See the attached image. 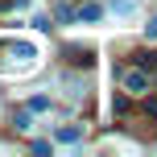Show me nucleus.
<instances>
[{
  "label": "nucleus",
  "mask_w": 157,
  "mask_h": 157,
  "mask_svg": "<svg viewBox=\"0 0 157 157\" xmlns=\"http://www.w3.org/2000/svg\"><path fill=\"white\" fill-rule=\"evenodd\" d=\"M78 17H83V21H99L103 8H99V4H83V8H78Z\"/></svg>",
  "instance_id": "nucleus-5"
},
{
  "label": "nucleus",
  "mask_w": 157,
  "mask_h": 157,
  "mask_svg": "<svg viewBox=\"0 0 157 157\" xmlns=\"http://www.w3.org/2000/svg\"><path fill=\"white\" fill-rule=\"evenodd\" d=\"M66 58H71L75 66H91V58H95V50H87V46H66Z\"/></svg>",
  "instance_id": "nucleus-3"
},
{
  "label": "nucleus",
  "mask_w": 157,
  "mask_h": 157,
  "mask_svg": "<svg viewBox=\"0 0 157 157\" xmlns=\"http://www.w3.org/2000/svg\"><path fill=\"white\" fill-rule=\"evenodd\" d=\"M0 66L4 71H13V66H29L33 58H37V46L33 41H0Z\"/></svg>",
  "instance_id": "nucleus-1"
},
{
  "label": "nucleus",
  "mask_w": 157,
  "mask_h": 157,
  "mask_svg": "<svg viewBox=\"0 0 157 157\" xmlns=\"http://www.w3.org/2000/svg\"><path fill=\"white\" fill-rule=\"evenodd\" d=\"M120 78H124L128 95H145L149 91V71H141V66H136V71H120Z\"/></svg>",
  "instance_id": "nucleus-2"
},
{
  "label": "nucleus",
  "mask_w": 157,
  "mask_h": 157,
  "mask_svg": "<svg viewBox=\"0 0 157 157\" xmlns=\"http://www.w3.org/2000/svg\"><path fill=\"white\" fill-rule=\"evenodd\" d=\"M136 66H141V71H149V75H153V66H157V54H141V58H136Z\"/></svg>",
  "instance_id": "nucleus-6"
},
{
  "label": "nucleus",
  "mask_w": 157,
  "mask_h": 157,
  "mask_svg": "<svg viewBox=\"0 0 157 157\" xmlns=\"http://www.w3.org/2000/svg\"><path fill=\"white\" fill-rule=\"evenodd\" d=\"M112 112H116V116H124V112H128V99H124V95H120V99H112Z\"/></svg>",
  "instance_id": "nucleus-7"
},
{
  "label": "nucleus",
  "mask_w": 157,
  "mask_h": 157,
  "mask_svg": "<svg viewBox=\"0 0 157 157\" xmlns=\"http://www.w3.org/2000/svg\"><path fill=\"white\" fill-rule=\"evenodd\" d=\"M78 136H83V128H78V124H66V128H58V141H62V145H75Z\"/></svg>",
  "instance_id": "nucleus-4"
},
{
  "label": "nucleus",
  "mask_w": 157,
  "mask_h": 157,
  "mask_svg": "<svg viewBox=\"0 0 157 157\" xmlns=\"http://www.w3.org/2000/svg\"><path fill=\"white\" fill-rule=\"evenodd\" d=\"M29 108H33V112H46V108H50V99H46V95H37V99H29Z\"/></svg>",
  "instance_id": "nucleus-8"
},
{
  "label": "nucleus",
  "mask_w": 157,
  "mask_h": 157,
  "mask_svg": "<svg viewBox=\"0 0 157 157\" xmlns=\"http://www.w3.org/2000/svg\"><path fill=\"white\" fill-rule=\"evenodd\" d=\"M145 33H149V37L157 41V17H153V21H149V25H145Z\"/></svg>",
  "instance_id": "nucleus-9"
}]
</instances>
